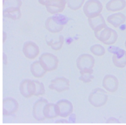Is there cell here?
<instances>
[{
    "label": "cell",
    "mask_w": 126,
    "mask_h": 125,
    "mask_svg": "<svg viewBox=\"0 0 126 125\" xmlns=\"http://www.w3.org/2000/svg\"><path fill=\"white\" fill-rule=\"evenodd\" d=\"M38 1L44 5L47 11L51 14L62 12L66 4V0H38Z\"/></svg>",
    "instance_id": "2"
},
{
    "label": "cell",
    "mask_w": 126,
    "mask_h": 125,
    "mask_svg": "<svg viewBox=\"0 0 126 125\" xmlns=\"http://www.w3.org/2000/svg\"><path fill=\"white\" fill-rule=\"evenodd\" d=\"M68 19L64 15L60 13L55 14L51 17H48L45 22L46 29L52 33H58L62 31L68 22Z\"/></svg>",
    "instance_id": "1"
},
{
    "label": "cell",
    "mask_w": 126,
    "mask_h": 125,
    "mask_svg": "<svg viewBox=\"0 0 126 125\" xmlns=\"http://www.w3.org/2000/svg\"><path fill=\"white\" fill-rule=\"evenodd\" d=\"M90 50L94 54L97 56H101L104 53V49L103 47L98 44H95L91 46Z\"/></svg>",
    "instance_id": "21"
},
{
    "label": "cell",
    "mask_w": 126,
    "mask_h": 125,
    "mask_svg": "<svg viewBox=\"0 0 126 125\" xmlns=\"http://www.w3.org/2000/svg\"><path fill=\"white\" fill-rule=\"evenodd\" d=\"M23 52L24 55L27 58L33 59L38 55L39 53V49L36 43L29 41L24 44Z\"/></svg>",
    "instance_id": "10"
},
{
    "label": "cell",
    "mask_w": 126,
    "mask_h": 125,
    "mask_svg": "<svg viewBox=\"0 0 126 125\" xmlns=\"http://www.w3.org/2000/svg\"><path fill=\"white\" fill-rule=\"evenodd\" d=\"M63 42V37L62 35H60L58 40H56L55 42H54V40L52 39L51 40L47 41V44L48 45L50 46L53 50H58L62 48Z\"/></svg>",
    "instance_id": "18"
},
{
    "label": "cell",
    "mask_w": 126,
    "mask_h": 125,
    "mask_svg": "<svg viewBox=\"0 0 126 125\" xmlns=\"http://www.w3.org/2000/svg\"><path fill=\"white\" fill-rule=\"evenodd\" d=\"M30 70L33 76L36 78L42 77L47 72L39 60L35 61L31 64Z\"/></svg>",
    "instance_id": "14"
},
{
    "label": "cell",
    "mask_w": 126,
    "mask_h": 125,
    "mask_svg": "<svg viewBox=\"0 0 126 125\" xmlns=\"http://www.w3.org/2000/svg\"><path fill=\"white\" fill-rule=\"evenodd\" d=\"M94 64V57L88 53H83L79 55L76 60V65L80 70L84 69H93Z\"/></svg>",
    "instance_id": "8"
},
{
    "label": "cell",
    "mask_w": 126,
    "mask_h": 125,
    "mask_svg": "<svg viewBox=\"0 0 126 125\" xmlns=\"http://www.w3.org/2000/svg\"><path fill=\"white\" fill-rule=\"evenodd\" d=\"M36 85V91L34 94L35 96H38L40 95H43L45 93V89L44 85L42 82L38 80H34Z\"/></svg>",
    "instance_id": "22"
},
{
    "label": "cell",
    "mask_w": 126,
    "mask_h": 125,
    "mask_svg": "<svg viewBox=\"0 0 126 125\" xmlns=\"http://www.w3.org/2000/svg\"><path fill=\"white\" fill-rule=\"evenodd\" d=\"M69 87V80L64 77H58L52 80L49 88L58 92H62L67 90Z\"/></svg>",
    "instance_id": "9"
},
{
    "label": "cell",
    "mask_w": 126,
    "mask_h": 125,
    "mask_svg": "<svg viewBox=\"0 0 126 125\" xmlns=\"http://www.w3.org/2000/svg\"><path fill=\"white\" fill-rule=\"evenodd\" d=\"M105 99L106 96L104 94L103 90L100 88H96L90 94L88 100L92 105L95 107H100L105 103Z\"/></svg>",
    "instance_id": "6"
},
{
    "label": "cell",
    "mask_w": 126,
    "mask_h": 125,
    "mask_svg": "<svg viewBox=\"0 0 126 125\" xmlns=\"http://www.w3.org/2000/svg\"><path fill=\"white\" fill-rule=\"evenodd\" d=\"M48 102V100L44 98H40L35 102L32 108V116L35 119L42 121L45 119L43 114V109Z\"/></svg>",
    "instance_id": "11"
},
{
    "label": "cell",
    "mask_w": 126,
    "mask_h": 125,
    "mask_svg": "<svg viewBox=\"0 0 126 125\" xmlns=\"http://www.w3.org/2000/svg\"><path fill=\"white\" fill-rule=\"evenodd\" d=\"M56 106L58 115L63 118L67 117L73 112V105L72 103L65 99L61 100L57 102Z\"/></svg>",
    "instance_id": "7"
},
{
    "label": "cell",
    "mask_w": 126,
    "mask_h": 125,
    "mask_svg": "<svg viewBox=\"0 0 126 125\" xmlns=\"http://www.w3.org/2000/svg\"><path fill=\"white\" fill-rule=\"evenodd\" d=\"M102 9L101 3L98 0H88L83 6V12L88 18L98 16Z\"/></svg>",
    "instance_id": "4"
},
{
    "label": "cell",
    "mask_w": 126,
    "mask_h": 125,
    "mask_svg": "<svg viewBox=\"0 0 126 125\" xmlns=\"http://www.w3.org/2000/svg\"><path fill=\"white\" fill-rule=\"evenodd\" d=\"M43 114L45 118L53 119L59 116L56 104L47 103L45 104L43 109Z\"/></svg>",
    "instance_id": "15"
},
{
    "label": "cell",
    "mask_w": 126,
    "mask_h": 125,
    "mask_svg": "<svg viewBox=\"0 0 126 125\" xmlns=\"http://www.w3.org/2000/svg\"><path fill=\"white\" fill-rule=\"evenodd\" d=\"M19 90L21 94L25 98H30L34 96L36 91V85L34 80L26 79L20 84Z\"/></svg>",
    "instance_id": "5"
},
{
    "label": "cell",
    "mask_w": 126,
    "mask_h": 125,
    "mask_svg": "<svg viewBox=\"0 0 126 125\" xmlns=\"http://www.w3.org/2000/svg\"><path fill=\"white\" fill-rule=\"evenodd\" d=\"M3 64L4 65H6L7 64V56L6 55V54L5 53H3Z\"/></svg>",
    "instance_id": "23"
},
{
    "label": "cell",
    "mask_w": 126,
    "mask_h": 125,
    "mask_svg": "<svg viewBox=\"0 0 126 125\" xmlns=\"http://www.w3.org/2000/svg\"><path fill=\"white\" fill-rule=\"evenodd\" d=\"M17 101L12 98H7L2 100V114L4 116L10 115L15 113L18 108Z\"/></svg>",
    "instance_id": "12"
},
{
    "label": "cell",
    "mask_w": 126,
    "mask_h": 125,
    "mask_svg": "<svg viewBox=\"0 0 126 125\" xmlns=\"http://www.w3.org/2000/svg\"><path fill=\"white\" fill-rule=\"evenodd\" d=\"M21 0H3L2 8L3 9L9 7H17L20 8L22 5Z\"/></svg>",
    "instance_id": "20"
},
{
    "label": "cell",
    "mask_w": 126,
    "mask_h": 125,
    "mask_svg": "<svg viewBox=\"0 0 126 125\" xmlns=\"http://www.w3.org/2000/svg\"><path fill=\"white\" fill-rule=\"evenodd\" d=\"M85 0H66L68 7L73 10L80 9L84 4Z\"/></svg>",
    "instance_id": "19"
},
{
    "label": "cell",
    "mask_w": 126,
    "mask_h": 125,
    "mask_svg": "<svg viewBox=\"0 0 126 125\" xmlns=\"http://www.w3.org/2000/svg\"><path fill=\"white\" fill-rule=\"evenodd\" d=\"M103 19L100 15L92 18H88V23L92 29L95 31L103 27Z\"/></svg>",
    "instance_id": "16"
},
{
    "label": "cell",
    "mask_w": 126,
    "mask_h": 125,
    "mask_svg": "<svg viewBox=\"0 0 126 125\" xmlns=\"http://www.w3.org/2000/svg\"><path fill=\"white\" fill-rule=\"evenodd\" d=\"M93 70L92 69H84L80 70V76L79 79L85 83H89L91 82L94 76L92 75Z\"/></svg>",
    "instance_id": "17"
},
{
    "label": "cell",
    "mask_w": 126,
    "mask_h": 125,
    "mask_svg": "<svg viewBox=\"0 0 126 125\" xmlns=\"http://www.w3.org/2000/svg\"><path fill=\"white\" fill-rule=\"evenodd\" d=\"M7 38V34L5 31H3V43H4Z\"/></svg>",
    "instance_id": "24"
},
{
    "label": "cell",
    "mask_w": 126,
    "mask_h": 125,
    "mask_svg": "<svg viewBox=\"0 0 126 125\" xmlns=\"http://www.w3.org/2000/svg\"><path fill=\"white\" fill-rule=\"evenodd\" d=\"M39 61L46 72L55 70L57 68L59 63L57 57L49 52L42 53L39 57Z\"/></svg>",
    "instance_id": "3"
},
{
    "label": "cell",
    "mask_w": 126,
    "mask_h": 125,
    "mask_svg": "<svg viewBox=\"0 0 126 125\" xmlns=\"http://www.w3.org/2000/svg\"><path fill=\"white\" fill-rule=\"evenodd\" d=\"M2 15L4 17L13 20H18L21 17L20 8L13 6L4 8L2 10Z\"/></svg>",
    "instance_id": "13"
}]
</instances>
